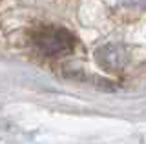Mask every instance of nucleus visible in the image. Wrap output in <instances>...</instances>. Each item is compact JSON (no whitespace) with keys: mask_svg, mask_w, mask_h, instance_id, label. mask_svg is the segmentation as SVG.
<instances>
[{"mask_svg":"<svg viewBox=\"0 0 146 144\" xmlns=\"http://www.w3.org/2000/svg\"><path fill=\"white\" fill-rule=\"evenodd\" d=\"M95 58L104 69L108 71H117L126 64V51L124 48L117 46V44H108L97 49Z\"/></svg>","mask_w":146,"mask_h":144,"instance_id":"f03ea898","label":"nucleus"},{"mask_svg":"<svg viewBox=\"0 0 146 144\" xmlns=\"http://www.w3.org/2000/svg\"><path fill=\"white\" fill-rule=\"evenodd\" d=\"M133 6H137V7H143V9H146V0H130Z\"/></svg>","mask_w":146,"mask_h":144,"instance_id":"7ed1b4c3","label":"nucleus"},{"mask_svg":"<svg viewBox=\"0 0 146 144\" xmlns=\"http://www.w3.org/2000/svg\"><path fill=\"white\" fill-rule=\"evenodd\" d=\"M31 40H33V46L42 55H48V57L70 55L77 46V40L71 31H68L66 28H60V26H49V24L35 28Z\"/></svg>","mask_w":146,"mask_h":144,"instance_id":"f257e3e1","label":"nucleus"}]
</instances>
